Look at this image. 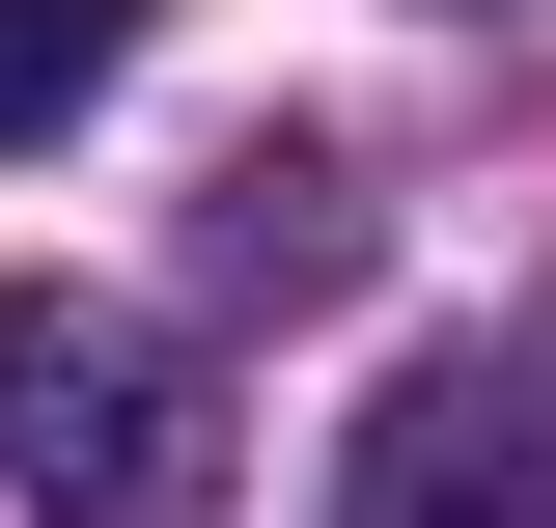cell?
<instances>
[{"mask_svg":"<svg viewBox=\"0 0 556 528\" xmlns=\"http://www.w3.org/2000/svg\"><path fill=\"white\" fill-rule=\"evenodd\" d=\"M0 501H28V528H223L195 334L84 306V278H0Z\"/></svg>","mask_w":556,"mask_h":528,"instance_id":"1","label":"cell"},{"mask_svg":"<svg viewBox=\"0 0 556 528\" xmlns=\"http://www.w3.org/2000/svg\"><path fill=\"white\" fill-rule=\"evenodd\" d=\"M362 528H556V362L529 334H473L362 417Z\"/></svg>","mask_w":556,"mask_h":528,"instance_id":"2","label":"cell"},{"mask_svg":"<svg viewBox=\"0 0 556 528\" xmlns=\"http://www.w3.org/2000/svg\"><path fill=\"white\" fill-rule=\"evenodd\" d=\"M195 251L251 278V306H334V278H362V196H334V167H306V139H251V167H223V196H195Z\"/></svg>","mask_w":556,"mask_h":528,"instance_id":"3","label":"cell"},{"mask_svg":"<svg viewBox=\"0 0 556 528\" xmlns=\"http://www.w3.org/2000/svg\"><path fill=\"white\" fill-rule=\"evenodd\" d=\"M112 56H139V0H0V167L112 112Z\"/></svg>","mask_w":556,"mask_h":528,"instance_id":"4","label":"cell"}]
</instances>
